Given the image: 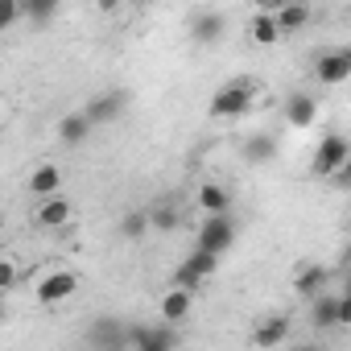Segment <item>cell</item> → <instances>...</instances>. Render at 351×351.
Masks as SVG:
<instances>
[{"mask_svg":"<svg viewBox=\"0 0 351 351\" xmlns=\"http://www.w3.org/2000/svg\"><path fill=\"white\" fill-rule=\"evenodd\" d=\"M256 95H261V79H252V75L228 79V83L211 95L207 116H211V120H236V116H244V112L256 104Z\"/></svg>","mask_w":351,"mask_h":351,"instance_id":"1","label":"cell"},{"mask_svg":"<svg viewBox=\"0 0 351 351\" xmlns=\"http://www.w3.org/2000/svg\"><path fill=\"white\" fill-rule=\"evenodd\" d=\"M351 157V141L343 136V132H326L322 141H318V149H314V157H310V173L314 178H335V173L343 169V161Z\"/></svg>","mask_w":351,"mask_h":351,"instance_id":"2","label":"cell"},{"mask_svg":"<svg viewBox=\"0 0 351 351\" xmlns=\"http://www.w3.org/2000/svg\"><path fill=\"white\" fill-rule=\"evenodd\" d=\"M236 244V219L232 215H203L199 223V252H211V256H223L228 248Z\"/></svg>","mask_w":351,"mask_h":351,"instance_id":"3","label":"cell"},{"mask_svg":"<svg viewBox=\"0 0 351 351\" xmlns=\"http://www.w3.org/2000/svg\"><path fill=\"white\" fill-rule=\"evenodd\" d=\"M75 293H79V273H75V269H50V273H42L38 285H34V298H38L42 306H58V302H66V298H75Z\"/></svg>","mask_w":351,"mask_h":351,"instance_id":"4","label":"cell"},{"mask_svg":"<svg viewBox=\"0 0 351 351\" xmlns=\"http://www.w3.org/2000/svg\"><path fill=\"white\" fill-rule=\"evenodd\" d=\"M314 79L322 87H343L351 83V50L347 46H335V50H322L314 58Z\"/></svg>","mask_w":351,"mask_h":351,"instance_id":"5","label":"cell"},{"mask_svg":"<svg viewBox=\"0 0 351 351\" xmlns=\"http://www.w3.org/2000/svg\"><path fill=\"white\" fill-rule=\"evenodd\" d=\"M71 219H75V203H71L66 195L42 199V203L34 207V215H29V223H34L38 232H62V228H71Z\"/></svg>","mask_w":351,"mask_h":351,"instance_id":"6","label":"cell"},{"mask_svg":"<svg viewBox=\"0 0 351 351\" xmlns=\"http://www.w3.org/2000/svg\"><path fill=\"white\" fill-rule=\"evenodd\" d=\"M195 289H182V285H173V289H165L161 293V302H157V314H161V322L165 326H178V322H186L191 314H195Z\"/></svg>","mask_w":351,"mask_h":351,"instance_id":"7","label":"cell"},{"mask_svg":"<svg viewBox=\"0 0 351 351\" xmlns=\"http://www.w3.org/2000/svg\"><path fill=\"white\" fill-rule=\"evenodd\" d=\"M215 265H219V256H211V252H191L186 261H182V269H178V281H173V285H182V289H195L199 293V285L215 273Z\"/></svg>","mask_w":351,"mask_h":351,"instance_id":"8","label":"cell"},{"mask_svg":"<svg viewBox=\"0 0 351 351\" xmlns=\"http://www.w3.org/2000/svg\"><path fill=\"white\" fill-rule=\"evenodd\" d=\"M289 330H293V318L285 314V310H277V314H269V318H261L256 322V330H252V347H281L285 339H289Z\"/></svg>","mask_w":351,"mask_h":351,"instance_id":"9","label":"cell"},{"mask_svg":"<svg viewBox=\"0 0 351 351\" xmlns=\"http://www.w3.org/2000/svg\"><path fill=\"white\" fill-rule=\"evenodd\" d=\"M29 195L42 203V199H54V195H62V186H66V173H62V165H34V173H29Z\"/></svg>","mask_w":351,"mask_h":351,"instance_id":"10","label":"cell"},{"mask_svg":"<svg viewBox=\"0 0 351 351\" xmlns=\"http://www.w3.org/2000/svg\"><path fill=\"white\" fill-rule=\"evenodd\" d=\"M91 347H95V351H132L128 326H120L116 318H99V322L91 326Z\"/></svg>","mask_w":351,"mask_h":351,"instance_id":"11","label":"cell"},{"mask_svg":"<svg viewBox=\"0 0 351 351\" xmlns=\"http://www.w3.org/2000/svg\"><path fill=\"white\" fill-rule=\"evenodd\" d=\"M83 112H87L91 124H116V120L124 116V91H104V95L87 99Z\"/></svg>","mask_w":351,"mask_h":351,"instance_id":"12","label":"cell"},{"mask_svg":"<svg viewBox=\"0 0 351 351\" xmlns=\"http://www.w3.org/2000/svg\"><path fill=\"white\" fill-rule=\"evenodd\" d=\"M195 203L203 215H232V191L223 182H199Z\"/></svg>","mask_w":351,"mask_h":351,"instance_id":"13","label":"cell"},{"mask_svg":"<svg viewBox=\"0 0 351 351\" xmlns=\"http://www.w3.org/2000/svg\"><path fill=\"white\" fill-rule=\"evenodd\" d=\"M281 38H285V34H281L273 9H256V13L248 17V42H252V46H277Z\"/></svg>","mask_w":351,"mask_h":351,"instance_id":"14","label":"cell"},{"mask_svg":"<svg viewBox=\"0 0 351 351\" xmlns=\"http://www.w3.org/2000/svg\"><path fill=\"white\" fill-rule=\"evenodd\" d=\"M326 281H330V273H326L322 265H302V269L293 273V289H298V298H306V302H314V298L330 293V289H326Z\"/></svg>","mask_w":351,"mask_h":351,"instance_id":"15","label":"cell"},{"mask_svg":"<svg viewBox=\"0 0 351 351\" xmlns=\"http://www.w3.org/2000/svg\"><path fill=\"white\" fill-rule=\"evenodd\" d=\"M273 17H277L281 34L289 38V34H298V29H306V25H310L314 9L306 5V0H289V5H273Z\"/></svg>","mask_w":351,"mask_h":351,"instance_id":"16","label":"cell"},{"mask_svg":"<svg viewBox=\"0 0 351 351\" xmlns=\"http://www.w3.org/2000/svg\"><path fill=\"white\" fill-rule=\"evenodd\" d=\"M318 120V99L314 95H289L285 99V124H293L298 132L302 128H310Z\"/></svg>","mask_w":351,"mask_h":351,"instance_id":"17","label":"cell"},{"mask_svg":"<svg viewBox=\"0 0 351 351\" xmlns=\"http://www.w3.org/2000/svg\"><path fill=\"white\" fill-rule=\"evenodd\" d=\"M128 343H132V351H169L173 335L169 330H153V326H128Z\"/></svg>","mask_w":351,"mask_h":351,"instance_id":"18","label":"cell"},{"mask_svg":"<svg viewBox=\"0 0 351 351\" xmlns=\"http://www.w3.org/2000/svg\"><path fill=\"white\" fill-rule=\"evenodd\" d=\"M195 42H203V46H211V42H219V34L228 29V17L219 13V9H203L199 17H195Z\"/></svg>","mask_w":351,"mask_h":351,"instance_id":"19","label":"cell"},{"mask_svg":"<svg viewBox=\"0 0 351 351\" xmlns=\"http://www.w3.org/2000/svg\"><path fill=\"white\" fill-rule=\"evenodd\" d=\"M91 120H87V112H66L62 120H58V141L62 145H83L87 136H91Z\"/></svg>","mask_w":351,"mask_h":351,"instance_id":"20","label":"cell"},{"mask_svg":"<svg viewBox=\"0 0 351 351\" xmlns=\"http://www.w3.org/2000/svg\"><path fill=\"white\" fill-rule=\"evenodd\" d=\"M310 322H314V330H330V326H339V298H335V293L314 298V302H310Z\"/></svg>","mask_w":351,"mask_h":351,"instance_id":"21","label":"cell"},{"mask_svg":"<svg viewBox=\"0 0 351 351\" xmlns=\"http://www.w3.org/2000/svg\"><path fill=\"white\" fill-rule=\"evenodd\" d=\"M149 219H153V232H178V223H182V211L173 207V203H157V207L149 211Z\"/></svg>","mask_w":351,"mask_h":351,"instance_id":"22","label":"cell"},{"mask_svg":"<svg viewBox=\"0 0 351 351\" xmlns=\"http://www.w3.org/2000/svg\"><path fill=\"white\" fill-rule=\"evenodd\" d=\"M273 153H277V145H273V136H265V132H256V136L244 141V161H252V165L269 161Z\"/></svg>","mask_w":351,"mask_h":351,"instance_id":"23","label":"cell"},{"mask_svg":"<svg viewBox=\"0 0 351 351\" xmlns=\"http://www.w3.org/2000/svg\"><path fill=\"white\" fill-rule=\"evenodd\" d=\"M149 232H153L149 211H128V215L120 219V236H124V240H141V236H149Z\"/></svg>","mask_w":351,"mask_h":351,"instance_id":"24","label":"cell"},{"mask_svg":"<svg viewBox=\"0 0 351 351\" xmlns=\"http://www.w3.org/2000/svg\"><path fill=\"white\" fill-rule=\"evenodd\" d=\"M0 289H5V293L17 289V261H13V256L0 261Z\"/></svg>","mask_w":351,"mask_h":351,"instance_id":"25","label":"cell"},{"mask_svg":"<svg viewBox=\"0 0 351 351\" xmlns=\"http://www.w3.org/2000/svg\"><path fill=\"white\" fill-rule=\"evenodd\" d=\"M339 330H351V289L339 293Z\"/></svg>","mask_w":351,"mask_h":351,"instance_id":"26","label":"cell"},{"mask_svg":"<svg viewBox=\"0 0 351 351\" xmlns=\"http://www.w3.org/2000/svg\"><path fill=\"white\" fill-rule=\"evenodd\" d=\"M25 17H29V21H50V17H54V5H50V0H42V5H29Z\"/></svg>","mask_w":351,"mask_h":351,"instance_id":"27","label":"cell"},{"mask_svg":"<svg viewBox=\"0 0 351 351\" xmlns=\"http://www.w3.org/2000/svg\"><path fill=\"white\" fill-rule=\"evenodd\" d=\"M330 186H339V191H351V157L343 161V169H339L335 178H330Z\"/></svg>","mask_w":351,"mask_h":351,"instance_id":"28","label":"cell"},{"mask_svg":"<svg viewBox=\"0 0 351 351\" xmlns=\"http://www.w3.org/2000/svg\"><path fill=\"white\" fill-rule=\"evenodd\" d=\"M347 232H351V207H347Z\"/></svg>","mask_w":351,"mask_h":351,"instance_id":"29","label":"cell"},{"mask_svg":"<svg viewBox=\"0 0 351 351\" xmlns=\"http://www.w3.org/2000/svg\"><path fill=\"white\" fill-rule=\"evenodd\" d=\"M306 351H322V347H306Z\"/></svg>","mask_w":351,"mask_h":351,"instance_id":"30","label":"cell"},{"mask_svg":"<svg viewBox=\"0 0 351 351\" xmlns=\"http://www.w3.org/2000/svg\"><path fill=\"white\" fill-rule=\"evenodd\" d=\"M347 289H351V281H347Z\"/></svg>","mask_w":351,"mask_h":351,"instance_id":"31","label":"cell"}]
</instances>
